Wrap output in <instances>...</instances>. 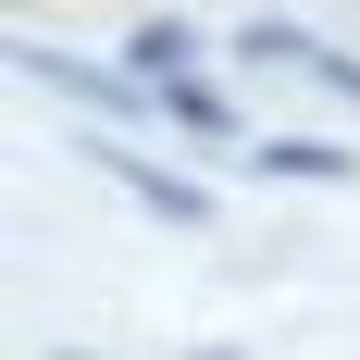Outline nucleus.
Returning a JSON list of instances; mask_svg holds the SVG:
<instances>
[{"instance_id": "nucleus-1", "label": "nucleus", "mask_w": 360, "mask_h": 360, "mask_svg": "<svg viewBox=\"0 0 360 360\" xmlns=\"http://www.w3.org/2000/svg\"><path fill=\"white\" fill-rule=\"evenodd\" d=\"M13 75H37V87H63V100H87V112H124V124H149L162 112V87L149 75H124V63H75V50H50V37H13Z\"/></svg>"}, {"instance_id": "nucleus-2", "label": "nucleus", "mask_w": 360, "mask_h": 360, "mask_svg": "<svg viewBox=\"0 0 360 360\" xmlns=\"http://www.w3.org/2000/svg\"><path fill=\"white\" fill-rule=\"evenodd\" d=\"M87 162H100L137 212H162V224H212V186H186V174H162V162H137V137H75Z\"/></svg>"}, {"instance_id": "nucleus-3", "label": "nucleus", "mask_w": 360, "mask_h": 360, "mask_svg": "<svg viewBox=\"0 0 360 360\" xmlns=\"http://www.w3.org/2000/svg\"><path fill=\"white\" fill-rule=\"evenodd\" d=\"M249 162L286 174V186H348V174H360V149H323V137H261Z\"/></svg>"}, {"instance_id": "nucleus-4", "label": "nucleus", "mask_w": 360, "mask_h": 360, "mask_svg": "<svg viewBox=\"0 0 360 360\" xmlns=\"http://www.w3.org/2000/svg\"><path fill=\"white\" fill-rule=\"evenodd\" d=\"M124 75H149V87H174V75H199V37H186L174 13H149V25L124 37Z\"/></svg>"}, {"instance_id": "nucleus-5", "label": "nucleus", "mask_w": 360, "mask_h": 360, "mask_svg": "<svg viewBox=\"0 0 360 360\" xmlns=\"http://www.w3.org/2000/svg\"><path fill=\"white\" fill-rule=\"evenodd\" d=\"M311 50H323V37L274 25V13H261V25H236V75H311Z\"/></svg>"}, {"instance_id": "nucleus-6", "label": "nucleus", "mask_w": 360, "mask_h": 360, "mask_svg": "<svg viewBox=\"0 0 360 360\" xmlns=\"http://www.w3.org/2000/svg\"><path fill=\"white\" fill-rule=\"evenodd\" d=\"M162 124H186V137H236L224 87H199V75H174V87H162Z\"/></svg>"}, {"instance_id": "nucleus-7", "label": "nucleus", "mask_w": 360, "mask_h": 360, "mask_svg": "<svg viewBox=\"0 0 360 360\" xmlns=\"http://www.w3.org/2000/svg\"><path fill=\"white\" fill-rule=\"evenodd\" d=\"M311 87H323L335 112H360V63H348V50H311Z\"/></svg>"}, {"instance_id": "nucleus-8", "label": "nucleus", "mask_w": 360, "mask_h": 360, "mask_svg": "<svg viewBox=\"0 0 360 360\" xmlns=\"http://www.w3.org/2000/svg\"><path fill=\"white\" fill-rule=\"evenodd\" d=\"M186 360H236V348H186Z\"/></svg>"}]
</instances>
